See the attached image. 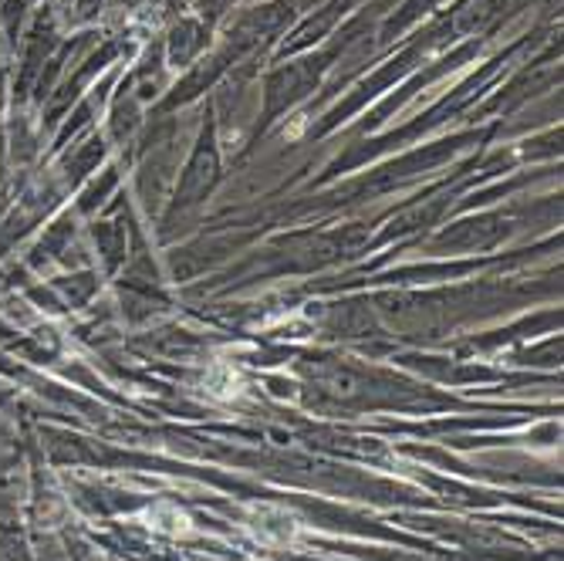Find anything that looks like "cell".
I'll use <instances>...</instances> for the list:
<instances>
[{"instance_id": "cell-1", "label": "cell", "mask_w": 564, "mask_h": 561, "mask_svg": "<svg viewBox=\"0 0 564 561\" xmlns=\"http://www.w3.org/2000/svg\"><path fill=\"white\" fill-rule=\"evenodd\" d=\"M214 4H217V8H227V4H230V0H214Z\"/></svg>"}]
</instances>
